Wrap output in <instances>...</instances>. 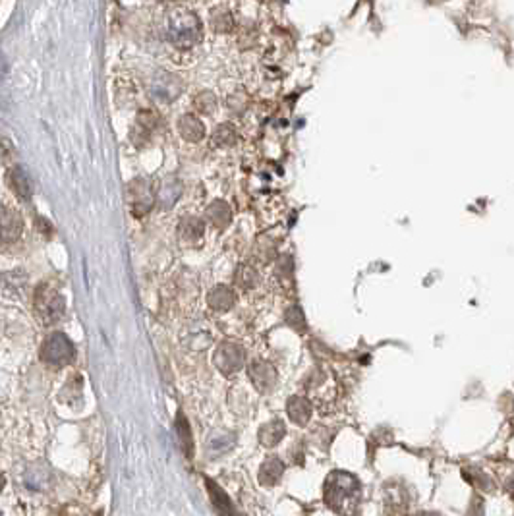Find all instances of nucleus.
<instances>
[{
  "mask_svg": "<svg viewBox=\"0 0 514 516\" xmlns=\"http://www.w3.org/2000/svg\"><path fill=\"white\" fill-rule=\"evenodd\" d=\"M325 501L339 515H354L360 501V481L348 472H333L325 483Z\"/></svg>",
  "mask_w": 514,
  "mask_h": 516,
  "instance_id": "1",
  "label": "nucleus"
},
{
  "mask_svg": "<svg viewBox=\"0 0 514 516\" xmlns=\"http://www.w3.org/2000/svg\"><path fill=\"white\" fill-rule=\"evenodd\" d=\"M166 33H169L174 45L188 49V46L196 45L199 41L201 26H199V19L189 10L176 8L169 14Z\"/></svg>",
  "mask_w": 514,
  "mask_h": 516,
  "instance_id": "2",
  "label": "nucleus"
},
{
  "mask_svg": "<svg viewBox=\"0 0 514 516\" xmlns=\"http://www.w3.org/2000/svg\"><path fill=\"white\" fill-rule=\"evenodd\" d=\"M76 356V348H74L72 341L64 333H53L43 341L41 346V360L49 366H66L70 363Z\"/></svg>",
  "mask_w": 514,
  "mask_h": 516,
  "instance_id": "3",
  "label": "nucleus"
},
{
  "mask_svg": "<svg viewBox=\"0 0 514 516\" xmlns=\"http://www.w3.org/2000/svg\"><path fill=\"white\" fill-rule=\"evenodd\" d=\"M33 304H35L37 316L41 317L43 323H46V325L58 321L64 313V298L49 284H41L35 290Z\"/></svg>",
  "mask_w": 514,
  "mask_h": 516,
  "instance_id": "4",
  "label": "nucleus"
},
{
  "mask_svg": "<svg viewBox=\"0 0 514 516\" xmlns=\"http://www.w3.org/2000/svg\"><path fill=\"white\" fill-rule=\"evenodd\" d=\"M128 203H130V209L135 217H144L145 213H149L155 203L151 184L144 178L130 182L128 184Z\"/></svg>",
  "mask_w": 514,
  "mask_h": 516,
  "instance_id": "5",
  "label": "nucleus"
},
{
  "mask_svg": "<svg viewBox=\"0 0 514 516\" xmlns=\"http://www.w3.org/2000/svg\"><path fill=\"white\" fill-rule=\"evenodd\" d=\"M215 366L219 368V372L223 375H234L236 372H240L246 360V354L240 346H236L232 343L221 344L215 350Z\"/></svg>",
  "mask_w": 514,
  "mask_h": 516,
  "instance_id": "6",
  "label": "nucleus"
},
{
  "mask_svg": "<svg viewBox=\"0 0 514 516\" xmlns=\"http://www.w3.org/2000/svg\"><path fill=\"white\" fill-rule=\"evenodd\" d=\"M24 230V218L16 209L0 207V242H16Z\"/></svg>",
  "mask_w": 514,
  "mask_h": 516,
  "instance_id": "7",
  "label": "nucleus"
},
{
  "mask_svg": "<svg viewBox=\"0 0 514 516\" xmlns=\"http://www.w3.org/2000/svg\"><path fill=\"white\" fill-rule=\"evenodd\" d=\"M250 377H252L255 389L262 390V393H269L277 383V373L273 370V366H269L267 362H253L250 366Z\"/></svg>",
  "mask_w": 514,
  "mask_h": 516,
  "instance_id": "8",
  "label": "nucleus"
},
{
  "mask_svg": "<svg viewBox=\"0 0 514 516\" xmlns=\"http://www.w3.org/2000/svg\"><path fill=\"white\" fill-rule=\"evenodd\" d=\"M6 182H8L10 190L14 191V196L22 201H27L31 198V180L27 176V172L22 166H12L6 174Z\"/></svg>",
  "mask_w": 514,
  "mask_h": 516,
  "instance_id": "9",
  "label": "nucleus"
},
{
  "mask_svg": "<svg viewBox=\"0 0 514 516\" xmlns=\"http://www.w3.org/2000/svg\"><path fill=\"white\" fill-rule=\"evenodd\" d=\"M184 89V85L178 80V76L172 74H162L157 78V82L153 85V95L159 101H172L174 97L180 95V91Z\"/></svg>",
  "mask_w": 514,
  "mask_h": 516,
  "instance_id": "10",
  "label": "nucleus"
},
{
  "mask_svg": "<svg viewBox=\"0 0 514 516\" xmlns=\"http://www.w3.org/2000/svg\"><path fill=\"white\" fill-rule=\"evenodd\" d=\"M205 483H207L209 495H211L213 507H215V510L219 513V516H240L234 505H232V501L228 499V495H226L223 489L216 485L215 481L205 480Z\"/></svg>",
  "mask_w": 514,
  "mask_h": 516,
  "instance_id": "11",
  "label": "nucleus"
},
{
  "mask_svg": "<svg viewBox=\"0 0 514 516\" xmlns=\"http://www.w3.org/2000/svg\"><path fill=\"white\" fill-rule=\"evenodd\" d=\"M289 418L296 426H306L311 418V402L304 397H292L286 406Z\"/></svg>",
  "mask_w": 514,
  "mask_h": 516,
  "instance_id": "12",
  "label": "nucleus"
},
{
  "mask_svg": "<svg viewBox=\"0 0 514 516\" xmlns=\"http://www.w3.org/2000/svg\"><path fill=\"white\" fill-rule=\"evenodd\" d=\"M178 130L186 141H199L205 136V128L201 124V120L194 114H184L178 122Z\"/></svg>",
  "mask_w": 514,
  "mask_h": 516,
  "instance_id": "13",
  "label": "nucleus"
},
{
  "mask_svg": "<svg viewBox=\"0 0 514 516\" xmlns=\"http://www.w3.org/2000/svg\"><path fill=\"white\" fill-rule=\"evenodd\" d=\"M234 290L230 289V286H223L221 284V286L211 290V294H209V306L216 309V311H226V309H230L234 306Z\"/></svg>",
  "mask_w": 514,
  "mask_h": 516,
  "instance_id": "14",
  "label": "nucleus"
},
{
  "mask_svg": "<svg viewBox=\"0 0 514 516\" xmlns=\"http://www.w3.org/2000/svg\"><path fill=\"white\" fill-rule=\"evenodd\" d=\"M286 435V427L280 420H275V422H269L259 429V441L265 447H275L282 441V437Z\"/></svg>",
  "mask_w": 514,
  "mask_h": 516,
  "instance_id": "15",
  "label": "nucleus"
},
{
  "mask_svg": "<svg viewBox=\"0 0 514 516\" xmlns=\"http://www.w3.org/2000/svg\"><path fill=\"white\" fill-rule=\"evenodd\" d=\"M282 472H284V464L279 458H269L267 462H263L262 472H259V481L267 488L275 485L282 478Z\"/></svg>",
  "mask_w": 514,
  "mask_h": 516,
  "instance_id": "16",
  "label": "nucleus"
},
{
  "mask_svg": "<svg viewBox=\"0 0 514 516\" xmlns=\"http://www.w3.org/2000/svg\"><path fill=\"white\" fill-rule=\"evenodd\" d=\"M236 445V435L230 433V431H215V433L209 437L207 441V449L211 453L221 454L230 451Z\"/></svg>",
  "mask_w": 514,
  "mask_h": 516,
  "instance_id": "17",
  "label": "nucleus"
},
{
  "mask_svg": "<svg viewBox=\"0 0 514 516\" xmlns=\"http://www.w3.org/2000/svg\"><path fill=\"white\" fill-rule=\"evenodd\" d=\"M205 217H207L209 223H213L215 227L223 228L230 223V217H232V215H230V207L226 205L225 201H215V203H211L207 211H205Z\"/></svg>",
  "mask_w": 514,
  "mask_h": 516,
  "instance_id": "18",
  "label": "nucleus"
},
{
  "mask_svg": "<svg viewBox=\"0 0 514 516\" xmlns=\"http://www.w3.org/2000/svg\"><path fill=\"white\" fill-rule=\"evenodd\" d=\"M216 145H221V147H228V145H232L238 139V134H236V128L232 124H223V126L216 128L215 136H213Z\"/></svg>",
  "mask_w": 514,
  "mask_h": 516,
  "instance_id": "19",
  "label": "nucleus"
},
{
  "mask_svg": "<svg viewBox=\"0 0 514 516\" xmlns=\"http://www.w3.org/2000/svg\"><path fill=\"white\" fill-rule=\"evenodd\" d=\"M176 429H178V435H180V441H182V451L186 456H191V449H194V445H191V433H189V427L188 422H186V418L178 414V422H176Z\"/></svg>",
  "mask_w": 514,
  "mask_h": 516,
  "instance_id": "20",
  "label": "nucleus"
},
{
  "mask_svg": "<svg viewBox=\"0 0 514 516\" xmlns=\"http://www.w3.org/2000/svg\"><path fill=\"white\" fill-rule=\"evenodd\" d=\"M180 230L184 238L196 240V238L203 234V225H201V221H198V218H186V221H182Z\"/></svg>",
  "mask_w": 514,
  "mask_h": 516,
  "instance_id": "21",
  "label": "nucleus"
},
{
  "mask_svg": "<svg viewBox=\"0 0 514 516\" xmlns=\"http://www.w3.org/2000/svg\"><path fill=\"white\" fill-rule=\"evenodd\" d=\"M194 107L199 110V112H207L211 114L216 107V99L213 93H209V91H203V93H199L198 97L194 99Z\"/></svg>",
  "mask_w": 514,
  "mask_h": 516,
  "instance_id": "22",
  "label": "nucleus"
},
{
  "mask_svg": "<svg viewBox=\"0 0 514 516\" xmlns=\"http://www.w3.org/2000/svg\"><path fill=\"white\" fill-rule=\"evenodd\" d=\"M2 282H4V289H8L12 294H16L24 289L26 275L24 273H6V275H2Z\"/></svg>",
  "mask_w": 514,
  "mask_h": 516,
  "instance_id": "23",
  "label": "nucleus"
},
{
  "mask_svg": "<svg viewBox=\"0 0 514 516\" xmlns=\"http://www.w3.org/2000/svg\"><path fill=\"white\" fill-rule=\"evenodd\" d=\"M236 279L240 281L242 286H253L255 281H257V273L253 271V269H250V267H242L240 273L236 275Z\"/></svg>",
  "mask_w": 514,
  "mask_h": 516,
  "instance_id": "24",
  "label": "nucleus"
},
{
  "mask_svg": "<svg viewBox=\"0 0 514 516\" xmlns=\"http://www.w3.org/2000/svg\"><path fill=\"white\" fill-rule=\"evenodd\" d=\"M37 225H39V228H41V232H43V234H46V236L51 234V230H53V228H51V225H49V221H45L43 217H37Z\"/></svg>",
  "mask_w": 514,
  "mask_h": 516,
  "instance_id": "25",
  "label": "nucleus"
},
{
  "mask_svg": "<svg viewBox=\"0 0 514 516\" xmlns=\"http://www.w3.org/2000/svg\"><path fill=\"white\" fill-rule=\"evenodd\" d=\"M4 485H6V478H4V474L0 472V491L4 489Z\"/></svg>",
  "mask_w": 514,
  "mask_h": 516,
  "instance_id": "26",
  "label": "nucleus"
}]
</instances>
